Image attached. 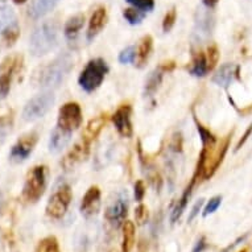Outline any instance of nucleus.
<instances>
[{
	"instance_id": "obj_1",
	"label": "nucleus",
	"mask_w": 252,
	"mask_h": 252,
	"mask_svg": "<svg viewBox=\"0 0 252 252\" xmlns=\"http://www.w3.org/2000/svg\"><path fill=\"white\" fill-rule=\"evenodd\" d=\"M60 29L54 21H44L34 29L29 37V52L34 57H42L57 46Z\"/></svg>"
},
{
	"instance_id": "obj_2",
	"label": "nucleus",
	"mask_w": 252,
	"mask_h": 252,
	"mask_svg": "<svg viewBox=\"0 0 252 252\" xmlns=\"http://www.w3.org/2000/svg\"><path fill=\"white\" fill-rule=\"evenodd\" d=\"M73 69V58L70 54H61L56 60L42 67L38 74V86L46 90H53L61 85Z\"/></svg>"
},
{
	"instance_id": "obj_3",
	"label": "nucleus",
	"mask_w": 252,
	"mask_h": 252,
	"mask_svg": "<svg viewBox=\"0 0 252 252\" xmlns=\"http://www.w3.org/2000/svg\"><path fill=\"white\" fill-rule=\"evenodd\" d=\"M108 73L107 62L103 58H94L87 62L86 66L78 77L79 86L86 93H93L103 83Z\"/></svg>"
},
{
	"instance_id": "obj_4",
	"label": "nucleus",
	"mask_w": 252,
	"mask_h": 252,
	"mask_svg": "<svg viewBox=\"0 0 252 252\" xmlns=\"http://www.w3.org/2000/svg\"><path fill=\"white\" fill-rule=\"evenodd\" d=\"M48 184V168L37 165L29 170L23 188V198L28 203H36L45 193Z\"/></svg>"
},
{
	"instance_id": "obj_5",
	"label": "nucleus",
	"mask_w": 252,
	"mask_h": 252,
	"mask_svg": "<svg viewBox=\"0 0 252 252\" xmlns=\"http://www.w3.org/2000/svg\"><path fill=\"white\" fill-rule=\"evenodd\" d=\"M54 94L50 90H46L38 95L29 99L23 110V119L25 122H33L42 116H45L52 106L54 104Z\"/></svg>"
},
{
	"instance_id": "obj_6",
	"label": "nucleus",
	"mask_w": 252,
	"mask_h": 252,
	"mask_svg": "<svg viewBox=\"0 0 252 252\" xmlns=\"http://www.w3.org/2000/svg\"><path fill=\"white\" fill-rule=\"evenodd\" d=\"M71 198H73V193H71V188L67 184L57 188L46 203V215L52 219H61L66 214L71 203Z\"/></svg>"
},
{
	"instance_id": "obj_7",
	"label": "nucleus",
	"mask_w": 252,
	"mask_h": 252,
	"mask_svg": "<svg viewBox=\"0 0 252 252\" xmlns=\"http://www.w3.org/2000/svg\"><path fill=\"white\" fill-rule=\"evenodd\" d=\"M82 119L81 106L75 102H67L58 111L57 127L63 131H67V132H73L81 127Z\"/></svg>"
},
{
	"instance_id": "obj_8",
	"label": "nucleus",
	"mask_w": 252,
	"mask_h": 252,
	"mask_svg": "<svg viewBox=\"0 0 252 252\" xmlns=\"http://www.w3.org/2000/svg\"><path fill=\"white\" fill-rule=\"evenodd\" d=\"M0 34L9 45L20 36V27L15 11L8 5L0 7Z\"/></svg>"
},
{
	"instance_id": "obj_9",
	"label": "nucleus",
	"mask_w": 252,
	"mask_h": 252,
	"mask_svg": "<svg viewBox=\"0 0 252 252\" xmlns=\"http://www.w3.org/2000/svg\"><path fill=\"white\" fill-rule=\"evenodd\" d=\"M21 65V58L19 56L15 57H7L0 65V100L7 98L11 91V83L15 71Z\"/></svg>"
},
{
	"instance_id": "obj_10",
	"label": "nucleus",
	"mask_w": 252,
	"mask_h": 252,
	"mask_svg": "<svg viewBox=\"0 0 252 252\" xmlns=\"http://www.w3.org/2000/svg\"><path fill=\"white\" fill-rule=\"evenodd\" d=\"M38 135L36 132H28L16 141L9 153V160L12 162H23L33 152L34 145L37 143Z\"/></svg>"
},
{
	"instance_id": "obj_11",
	"label": "nucleus",
	"mask_w": 252,
	"mask_h": 252,
	"mask_svg": "<svg viewBox=\"0 0 252 252\" xmlns=\"http://www.w3.org/2000/svg\"><path fill=\"white\" fill-rule=\"evenodd\" d=\"M132 108L129 104L120 106L112 115V123L115 126L116 131L123 137H131L133 133L132 120H131Z\"/></svg>"
},
{
	"instance_id": "obj_12",
	"label": "nucleus",
	"mask_w": 252,
	"mask_h": 252,
	"mask_svg": "<svg viewBox=\"0 0 252 252\" xmlns=\"http://www.w3.org/2000/svg\"><path fill=\"white\" fill-rule=\"evenodd\" d=\"M81 214L85 218H93L95 217L100 210V190L98 186H90L85 193L79 206Z\"/></svg>"
},
{
	"instance_id": "obj_13",
	"label": "nucleus",
	"mask_w": 252,
	"mask_h": 252,
	"mask_svg": "<svg viewBox=\"0 0 252 252\" xmlns=\"http://www.w3.org/2000/svg\"><path fill=\"white\" fill-rule=\"evenodd\" d=\"M128 213V199H127V194H120L110 206L106 209L104 217L107 219L110 223L118 224L122 223Z\"/></svg>"
},
{
	"instance_id": "obj_14",
	"label": "nucleus",
	"mask_w": 252,
	"mask_h": 252,
	"mask_svg": "<svg viewBox=\"0 0 252 252\" xmlns=\"http://www.w3.org/2000/svg\"><path fill=\"white\" fill-rule=\"evenodd\" d=\"M89 147H90V144H87L83 140L77 145H74L70 152L63 157V160L61 161V165L66 170L73 169L77 164L82 162L83 160H86L87 155H89Z\"/></svg>"
},
{
	"instance_id": "obj_15",
	"label": "nucleus",
	"mask_w": 252,
	"mask_h": 252,
	"mask_svg": "<svg viewBox=\"0 0 252 252\" xmlns=\"http://www.w3.org/2000/svg\"><path fill=\"white\" fill-rule=\"evenodd\" d=\"M239 77V66L235 63H224L219 67V70L217 71L213 77V82L217 86L227 87L228 85H231L236 78Z\"/></svg>"
},
{
	"instance_id": "obj_16",
	"label": "nucleus",
	"mask_w": 252,
	"mask_h": 252,
	"mask_svg": "<svg viewBox=\"0 0 252 252\" xmlns=\"http://www.w3.org/2000/svg\"><path fill=\"white\" fill-rule=\"evenodd\" d=\"M106 23H107V12H106V8H103V7L96 8L94 11V13L91 15L90 23H89V29H87L86 34L87 40L93 41L102 32V29L106 27Z\"/></svg>"
},
{
	"instance_id": "obj_17",
	"label": "nucleus",
	"mask_w": 252,
	"mask_h": 252,
	"mask_svg": "<svg viewBox=\"0 0 252 252\" xmlns=\"http://www.w3.org/2000/svg\"><path fill=\"white\" fill-rule=\"evenodd\" d=\"M152 48L153 40L151 36H144L141 38L136 48V56H135V61H133L135 66L143 69L147 65V62L151 57V53H152Z\"/></svg>"
},
{
	"instance_id": "obj_18",
	"label": "nucleus",
	"mask_w": 252,
	"mask_h": 252,
	"mask_svg": "<svg viewBox=\"0 0 252 252\" xmlns=\"http://www.w3.org/2000/svg\"><path fill=\"white\" fill-rule=\"evenodd\" d=\"M71 139V132L63 131L60 127L52 131L49 139V152L52 153H58L61 152L62 149L66 148V145L69 144V141Z\"/></svg>"
},
{
	"instance_id": "obj_19",
	"label": "nucleus",
	"mask_w": 252,
	"mask_h": 252,
	"mask_svg": "<svg viewBox=\"0 0 252 252\" xmlns=\"http://www.w3.org/2000/svg\"><path fill=\"white\" fill-rule=\"evenodd\" d=\"M57 3L58 0H32L28 8V15L34 20L41 19L46 13L50 12Z\"/></svg>"
},
{
	"instance_id": "obj_20",
	"label": "nucleus",
	"mask_w": 252,
	"mask_h": 252,
	"mask_svg": "<svg viewBox=\"0 0 252 252\" xmlns=\"http://www.w3.org/2000/svg\"><path fill=\"white\" fill-rule=\"evenodd\" d=\"M104 124H106V116L104 115H99L94 118V119H91L89 122V124L86 126V128H85V132L82 135V140L87 144H90L91 141L95 140L96 136L99 135L102 128L104 127Z\"/></svg>"
},
{
	"instance_id": "obj_21",
	"label": "nucleus",
	"mask_w": 252,
	"mask_h": 252,
	"mask_svg": "<svg viewBox=\"0 0 252 252\" xmlns=\"http://www.w3.org/2000/svg\"><path fill=\"white\" fill-rule=\"evenodd\" d=\"M166 71V69L164 67V65H161L160 67H157L153 71H151L148 75V78L145 81V89L144 94L145 96H152L162 82V77H164V73Z\"/></svg>"
},
{
	"instance_id": "obj_22",
	"label": "nucleus",
	"mask_w": 252,
	"mask_h": 252,
	"mask_svg": "<svg viewBox=\"0 0 252 252\" xmlns=\"http://www.w3.org/2000/svg\"><path fill=\"white\" fill-rule=\"evenodd\" d=\"M209 65H207L206 53L203 52H197L193 54L191 58L190 67H189V73L194 77H205L209 73Z\"/></svg>"
},
{
	"instance_id": "obj_23",
	"label": "nucleus",
	"mask_w": 252,
	"mask_h": 252,
	"mask_svg": "<svg viewBox=\"0 0 252 252\" xmlns=\"http://www.w3.org/2000/svg\"><path fill=\"white\" fill-rule=\"evenodd\" d=\"M194 182H195V177H193V180H191L190 184L188 185V188L185 189V191L182 193L181 198L178 199L177 205H176V207H174L173 211H172V217H170L172 223H176L178 219H180V217L182 215V213L185 211L186 205H188V202H189V198H190V194H191V190H193V186H194Z\"/></svg>"
},
{
	"instance_id": "obj_24",
	"label": "nucleus",
	"mask_w": 252,
	"mask_h": 252,
	"mask_svg": "<svg viewBox=\"0 0 252 252\" xmlns=\"http://www.w3.org/2000/svg\"><path fill=\"white\" fill-rule=\"evenodd\" d=\"M136 228L131 220H126L123 223V240H122V252H131L135 246Z\"/></svg>"
},
{
	"instance_id": "obj_25",
	"label": "nucleus",
	"mask_w": 252,
	"mask_h": 252,
	"mask_svg": "<svg viewBox=\"0 0 252 252\" xmlns=\"http://www.w3.org/2000/svg\"><path fill=\"white\" fill-rule=\"evenodd\" d=\"M83 23H85V17L82 15H75V16L70 17L65 24V29H63V33L67 40H73L78 36L79 31L82 29Z\"/></svg>"
},
{
	"instance_id": "obj_26",
	"label": "nucleus",
	"mask_w": 252,
	"mask_h": 252,
	"mask_svg": "<svg viewBox=\"0 0 252 252\" xmlns=\"http://www.w3.org/2000/svg\"><path fill=\"white\" fill-rule=\"evenodd\" d=\"M34 252H60L58 240L54 236H46L42 240H40Z\"/></svg>"
},
{
	"instance_id": "obj_27",
	"label": "nucleus",
	"mask_w": 252,
	"mask_h": 252,
	"mask_svg": "<svg viewBox=\"0 0 252 252\" xmlns=\"http://www.w3.org/2000/svg\"><path fill=\"white\" fill-rule=\"evenodd\" d=\"M195 123H197V129H198L199 137H201V141H202V147H205V148L214 147L215 141H217L214 135H213L209 129L205 128L202 124H199L198 122H197V119H195Z\"/></svg>"
},
{
	"instance_id": "obj_28",
	"label": "nucleus",
	"mask_w": 252,
	"mask_h": 252,
	"mask_svg": "<svg viewBox=\"0 0 252 252\" xmlns=\"http://www.w3.org/2000/svg\"><path fill=\"white\" fill-rule=\"evenodd\" d=\"M12 116L11 115H3L0 116V144L5 140V137L11 132L12 129Z\"/></svg>"
},
{
	"instance_id": "obj_29",
	"label": "nucleus",
	"mask_w": 252,
	"mask_h": 252,
	"mask_svg": "<svg viewBox=\"0 0 252 252\" xmlns=\"http://www.w3.org/2000/svg\"><path fill=\"white\" fill-rule=\"evenodd\" d=\"M210 24H211V20H210V16H209V13H205V12H201L199 13L198 11V19H197V29L201 31L199 33L201 34H209L210 33Z\"/></svg>"
},
{
	"instance_id": "obj_30",
	"label": "nucleus",
	"mask_w": 252,
	"mask_h": 252,
	"mask_svg": "<svg viewBox=\"0 0 252 252\" xmlns=\"http://www.w3.org/2000/svg\"><path fill=\"white\" fill-rule=\"evenodd\" d=\"M206 58H207V65H209V70H213L215 65L218 63L219 60V50L215 45H211L207 48L206 50Z\"/></svg>"
},
{
	"instance_id": "obj_31",
	"label": "nucleus",
	"mask_w": 252,
	"mask_h": 252,
	"mask_svg": "<svg viewBox=\"0 0 252 252\" xmlns=\"http://www.w3.org/2000/svg\"><path fill=\"white\" fill-rule=\"evenodd\" d=\"M123 16L126 20L128 21L129 24H140L141 20L144 19V15L140 13V11H136V9H132V8H128L126 9L123 12Z\"/></svg>"
},
{
	"instance_id": "obj_32",
	"label": "nucleus",
	"mask_w": 252,
	"mask_h": 252,
	"mask_svg": "<svg viewBox=\"0 0 252 252\" xmlns=\"http://www.w3.org/2000/svg\"><path fill=\"white\" fill-rule=\"evenodd\" d=\"M135 56H136V48L135 46H127L119 53V62L120 63H131L135 61Z\"/></svg>"
},
{
	"instance_id": "obj_33",
	"label": "nucleus",
	"mask_w": 252,
	"mask_h": 252,
	"mask_svg": "<svg viewBox=\"0 0 252 252\" xmlns=\"http://www.w3.org/2000/svg\"><path fill=\"white\" fill-rule=\"evenodd\" d=\"M220 203H222V197H220V195H215V197H213V198L207 202L205 209H203V217H209V215L214 214L215 211L218 210V207L220 206Z\"/></svg>"
},
{
	"instance_id": "obj_34",
	"label": "nucleus",
	"mask_w": 252,
	"mask_h": 252,
	"mask_svg": "<svg viewBox=\"0 0 252 252\" xmlns=\"http://www.w3.org/2000/svg\"><path fill=\"white\" fill-rule=\"evenodd\" d=\"M129 4H132L133 7H136L137 9H140L143 12H151L155 8V1L153 0H127Z\"/></svg>"
},
{
	"instance_id": "obj_35",
	"label": "nucleus",
	"mask_w": 252,
	"mask_h": 252,
	"mask_svg": "<svg viewBox=\"0 0 252 252\" xmlns=\"http://www.w3.org/2000/svg\"><path fill=\"white\" fill-rule=\"evenodd\" d=\"M176 17H177V12H176V8H172L170 11H168V13L164 17V21H162V31L168 33L170 29L173 28L174 23H176Z\"/></svg>"
},
{
	"instance_id": "obj_36",
	"label": "nucleus",
	"mask_w": 252,
	"mask_h": 252,
	"mask_svg": "<svg viewBox=\"0 0 252 252\" xmlns=\"http://www.w3.org/2000/svg\"><path fill=\"white\" fill-rule=\"evenodd\" d=\"M135 218L139 224L145 223L148 220V209L144 205H139L135 210Z\"/></svg>"
},
{
	"instance_id": "obj_37",
	"label": "nucleus",
	"mask_w": 252,
	"mask_h": 252,
	"mask_svg": "<svg viewBox=\"0 0 252 252\" xmlns=\"http://www.w3.org/2000/svg\"><path fill=\"white\" fill-rule=\"evenodd\" d=\"M145 195V186L143 184V181H139L135 184V199H136L137 202H141L143 198H144Z\"/></svg>"
},
{
	"instance_id": "obj_38",
	"label": "nucleus",
	"mask_w": 252,
	"mask_h": 252,
	"mask_svg": "<svg viewBox=\"0 0 252 252\" xmlns=\"http://www.w3.org/2000/svg\"><path fill=\"white\" fill-rule=\"evenodd\" d=\"M202 205H203V199H199L198 202L195 203L194 206H193V209H191V211H190V214H189V218H188V220H189V222H191V220H193V219H194L195 217L199 214V210H201Z\"/></svg>"
},
{
	"instance_id": "obj_39",
	"label": "nucleus",
	"mask_w": 252,
	"mask_h": 252,
	"mask_svg": "<svg viewBox=\"0 0 252 252\" xmlns=\"http://www.w3.org/2000/svg\"><path fill=\"white\" fill-rule=\"evenodd\" d=\"M251 132H252V124L251 126H250V127H248V129L247 131H246V133H244V136L242 137V139H240V141L239 143H238V145H236V151H238V149H240V147H242V145L244 144V143H246V140H247L248 139V136H250V135H251Z\"/></svg>"
},
{
	"instance_id": "obj_40",
	"label": "nucleus",
	"mask_w": 252,
	"mask_h": 252,
	"mask_svg": "<svg viewBox=\"0 0 252 252\" xmlns=\"http://www.w3.org/2000/svg\"><path fill=\"white\" fill-rule=\"evenodd\" d=\"M205 246H206V243H205V238H201V240H198V243L195 244L193 252H202Z\"/></svg>"
},
{
	"instance_id": "obj_41",
	"label": "nucleus",
	"mask_w": 252,
	"mask_h": 252,
	"mask_svg": "<svg viewBox=\"0 0 252 252\" xmlns=\"http://www.w3.org/2000/svg\"><path fill=\"white\" fill-rule=\"evenodd\" d=\"M203 3H205V5H207V7H213V5H215L218 3V0H203Z\"/></svg>"
},
{
	"instance_id": "obj_42",
	"label": "nucleus",
	"mask_w": 252,
	"mask_h": 252,
	"mask_svg": "<svg viewBox=\"0 0 252 252\" xmlns=\"http://www.w3.org/2000/svg\"><path fill=\"white\" fill-rule=\"evenodd\" d=\"M25 1H27V0H13V3H16V4H23Z\"/></svg>"
},
{
	"instance_id": "obj_43",
	"label": "nucleus",
	"mask_w": 252,
	"mask_h": 252,
	"mask_svg": "<svg viewBox=\"0 0 252 252\" xmlns=\"http://www.w3.org/2000/svg\"><path fill=\"white\" fill-rule=\"evenodd\" d=\"M1 202H3V198H1V193H0V207H1Z\"/></svg>"
},
{
	"instance_id": "obj_44",
	"label": "nucleus",
	"mask_w": 252,
	"mask_h": 252,
	"mask_svg": "<svg viewBox=\"0 0 252 252\" xmlns=\"http://www.w3.org/2000/svg\"><path fill=\"white\" fill-rule=\"evenodd\" d=\"M3 1H5V0H0V3H3Z\"/></svg>"
}]
</instances>
